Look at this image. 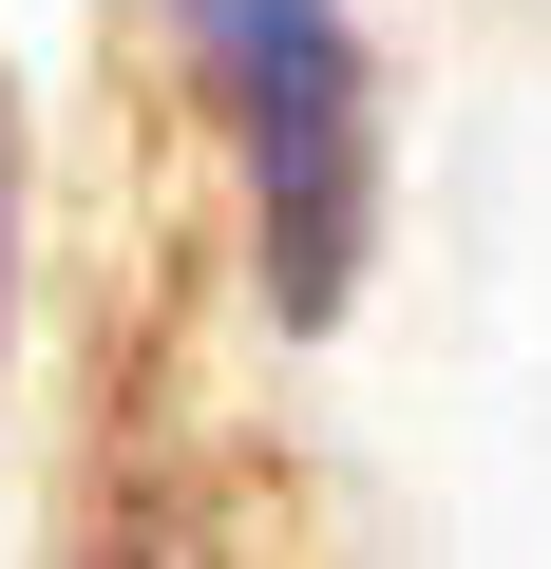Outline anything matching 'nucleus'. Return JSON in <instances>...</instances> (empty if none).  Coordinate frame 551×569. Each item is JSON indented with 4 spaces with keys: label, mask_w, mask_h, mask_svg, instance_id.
Returning a JSON list of instances; mask_svg holds the SVG:
<instances>
[{
    "label": "nucleus",
    "mask_w": 551,
    "mask_h": 569,
    "mask_svg": "<svg viewBox=\"0 0 551 569\" xmlns=\"http://www.w3.org/2000/svg\"><path fill=\"white\" fill-rule=\"evenodd\" d=\"M0 247H20V133H0Z\"/></svg>",
    "instance_id": "f03ea898"
},
{
    "label": "nucleus",
    "mask_w": 551,
    "mask_h": 569,
    "mask_svg": "<svg viewBox=\"0 0 551 569\" xmlns=\"http://www.w3.org/2000/svg\"><path fill=\"white\" fill-rule=\"evenodd\" d=\"M171 20H190L209 133L247 152L266 284L324 323L343 266H362V39H343V0H171Z\"/></svg>",
    "instance_id": "f257e3e1"
}]
</instances>
